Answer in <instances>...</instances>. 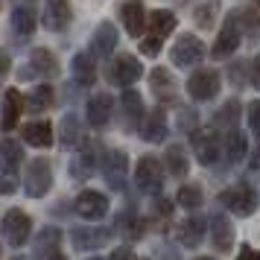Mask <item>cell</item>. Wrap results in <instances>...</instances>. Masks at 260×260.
I'll use <instances>...</instances> for the list:
<instances>
[{
  "label": "cell",
  "mask_w": 260,
  "mask_h": 260,
  "mask_svg": "<svg viewBox=\"0 0 260 260\" xmlns=\"http://www.w3.org/2000/svg\"><path fill=\"white\" fill-rule=\"evenodd\" d=\"M219 85H222L219 71H213V68H202V71H196L187 79V91H190L193 100L205 103V100H213V96L219 94Z\"/></svg>",
  "instance_id": "cell-5"
},
{
  "label": "cell",
  "mask_w": 260,
  "mask_h": 260,
  "mask_svg": "<svg viewBox=\"0 0 260 260\" xmlns=\"http://www.w3.org/2000/svg\"><path fill=\"white\" fill-rule=\"evenodd\" d=\"M211 240L219 251H228V248H231V243H234V225H231L228 216L219 213V216L211 219Z\"/></svg>",
  "instance_id": "cell-20"
},
{
  "label": "cell",
  "mask_w": 260,
  "mask_h": 260,
  "mask_svg": "<svg viewBox=\"0 0 260 260\" xmlns=\"http://www.w3.org/2000/svg\"><path fill=\"white\" fill-rule=\"evenodd\" d=\"M120 21H123V26H126V32H129L132 38H143L146 26H149L141 0H126V3L120 6Z\"/></svg>",
  "instance_id": "cell-8"
},
{
  "label": "cell",
  "mask_w": 260,
  "mask_h": 260,
  "mask_svg": "<svg viewBox=\"0 0 260 260\" xmlns=\"http://www.w3.org/2000/svg\"><path fill=\"white\" fill-rule=\"evenodd\" d=\"M50 260H64V257H61V254H56V257H50Z\"/></svg>",
  "instance_id": "cell-44"
},
{
  "label": "cell",
  "mask_w": 260,
  "mask_h": 260,
  "mask_svg": "<svg viewBox=\"0 0 260 260\" xmlns=\"http://www.w3.org/2000/svg\"><path fill=\"white\" fill-rule=\"evenodd\" d=\"M61 143L64 146H79V123H76L73 114L61 120Z\"/></svg>",
  "instance_id": "cell-33"
},
{
  "label": "cell",
  "mask_w": 260,
  "mask_h": 260,
  "mask_svg": "<svg viewBox=\"0 0 260 260\" xmlns=\"http://www.w3.org/2000/svg\"><path fill=\"white\" fill-rule=\"evenodd\" d=\"M91 260H100V257H91Z\"/></svg>",
  "instance_id": "cell-47"
},
{
  "label": "cell",
  "mask_w": 260,
  "mask_h": 260,
  "mask_svg": "<svg viewBox=\"0 0 260 260\" xmlns=\"http://www.w3.org/2000/svg\"><path fill=\"white\" fill-rule=\"evenodd\" d=\"M237 260H260V251L251 246H243L240 248V254H237Z\"/></svg>",
  "instance_id": "cell-39"
},
{
  "label": "cell",
  "mask_w": 260,
  "mask_h": 260,
  "mask_svg": "<svg viewBox=\"0 0 260 260\" xmlns=\"http://www.w3.org/2000/svg\"><path fill=\"white\" fill-rule=\"evenodd\" d=\"M59 246H61V234L56 231V228H44L41 234H38V240H36V257H56L59 254Z\"/></svg>",
  "instance_id": "cell-26"
},
{
  "label": "cell",
  "mask_w": 260,
  "mask_h": 260,
  "mask_svg": "<svg viewBox=\"0 0 260 260\" xmlns=\"http://www.w3.org/2000/svg\"><path fill=\"white\" fill-rule=\"evenodd\" d=\"M237 47H240V26H237L234 18H228L222 24V29H219V36H216V41H213L211 56L213 59H228Z\"/></svg>",
  "instance_id": "cell-11"
},
{
  "label": "cell",
  "mask_w": 260,
  "mask_h": 260,
  "mask_svg": "<svg viewBox=\"0 0 260 260\" xmlns=\"http://www.w3.org/2000/svg\"><path fill=\"white\" fill-rule=\"evenodd\" d=\"M73 246L79 248V251H88V248H100L103 243L108 240V231H103V228H76L71 234Z\"/></svg>",
  "instance_id": "cell-23"
},
{
  "label": "cell",
  "mask_w": 260,
  "mask_h": 260,
  "mask_svg": "<svg viewBox=\"0 0 260 260\" xmlns=\"http://www.w3.org/2000/svg\"><path fill=\"white\" fill-rule=\"evenodd\" d=\"M71 167H73V178L91 176V173H94V167H96V146H94V143H79Z\"/></svg>",
  "instance_id": "cell-18"
},
{
  "label": "cell",
  "mask_w": 260,
  "mask_h": 260,
  "mask_svg": "<svg viewBox=\"0 0 260 260\" xmlns=\"http://www.w3.org/2000/svg\"><path fill=\"white\" fill-rule=\"evenodd\" d=\"M123 106L129 111V117H141L143 106H141V96L135 94V91H126V94H123Z\"/></svg>",
  "instance_id": "cell-36"
},
{
  "label": "cell",
  "mask_w": 260,
  "mask_h": 260,
  "mask_svg": "<svg viewBox=\"0 0 260 260\" xmlns=\"http://www.w3.org/2000/svg\"><path fill=\"white\" fill-rule=\"evenodd\" d=\"M248 167H251V170H260V141L254 143V152L248 158Z\"/></svg>",
  "instance_id": "cell-40"
},
{
  "label": "cell",
  "mask_w": 260,
  "mask_h": 260,
  "mask_svg": "<svg viewBox=\"0 0 260 260\" xmlns=\"http://www.w3.org/2000/svg\"><path fill=\"white\" fill-rule=\"evenodd\" d=\"M202 56H205V44L196 36H187V32L178 36L173 50H170V59H173L176 68H190V64L202 61Z\"/></svg>",
  "instance_id": "cell-6"
},
{
  "label": "cell",
  "mask_w": 260,
  "mask_h": 260,
  "mask_svg": "<svg viewBox=\"0 0 260 260\" xmlns=\"http://www.w3.org/2000/svg\"><path fill=\"white\" fill-rule=\"evenodd\" d=\"M76 213L82 219H88V222H96V219H103L108 213V199L103 193H96V190H85L76 199Z\"/></svg>",
  "instance_id": "cell-10"
},
{
  "label": "cell",
  "mask_w": 260,
  "mask_h": 260,
  "mask_svg": "<svg viewBox=\"0 0 260 260\" xmlns=\"http://www.w3.org/2000/svg\"><path fill=\"white\" fill-rule=\"evenodd\" d=\"M219 202H222V208H228L237 216H251L260 199H257V193H254V187H248L246 181H240L234 187L222 190L219 193Z\"/></svg>",
  "instance_id": "cell-2"
},
{
  "label": "cell",
  "mask_w": 260,
  "mask_h": 260,
  "mask_svg": "<svg viewBox=\"0 0 260 260\" xmlns=\"http://www.w3.org/2000/svg\"><path fill=\"white\" fill-rule=\"evenodd\" d=\"M21 106H24L21 94H18L15 88H9V91L3 94V106H0V126L6 132L18 126V120H21Z\"/></svg>",
  "instance_id": "cell-15"
},
{
  "label": "cell",
  "mask_w": 260,
  "mask_h": 260,
  "mask_svg": "<svg viewBox=\"0 0 260 260\" xmlns=\"http://www.w3.org/2000/svg\"><path fill=\"white\" fill-rule=\"evenodd\" d=\"M161 41H164V38L152 36V32H149V36H143V38H141V53H143V56H158Z\"/></svg>",
  "instance_id": "cell-37"
},
{
  "label": "cell",
  "mask_w": 260,
  "mask_h": 260,
  "mask_svg": "<svg viewBox=\"0 0 260 260\" xmlns=\"http://www.w3.org/2000/svg\"><path fill=\"white\" fill-rule=\"evenodd\" d=\"M141 135L149 143H161L167 138V117H164V111H161V108H155V111L146 114V120L141 123Z\"/></svg>",
  "instance_id": "cell-19"
},
{
  "label": "cell",
  "mask_w": 260,
  "mask_h": 260,
  "mask_svg": "<svg viewBox=\"0 0 260 260\" xmlns=\"http://www.w3.org/2000/svg\"><path fill=\"white\" fill-rule=\"evenodd\" d=\"M173 29H176V15L170 9H158V12L149 15V32L152 36L167 38V36H173Z\"/></svg>",
  "instance_id": "cell-27"
},
{
  "label": "cell",
  "mask_w": 260,
  "mask_h": 260,
  "mask_svg": "<svg viewBox=\"0 0 260 260\" xmlns=\"http://www.w3.org/2000/svg\"><path fill=\"white\" fill-rule=\"evenodd\" d=\"M6 73H9V56H6V53L0 50V79H3Z\"/></svg>",
  "instance_id": "cell-43"
},
{
  "label": "cell",
  "mask_w": 260,
  "mask_h": 260,
  "mask_svg": "<svg viewBox=\"0 0 260 260\" xmlns=\"http://www.w3.org/2000/svg\"><path fill=\"white\" fill-rule=\"evenodd\" d=\"M111 111H114V100L108 94H96L88 100V106H85V117L88 123L94 126V129H103L108 120H111Z\"/></svg>",
  "instance_id": "cell-13"
},
{
  "label": "cell",
  "mask_w": 260,
  "mask_h": 260,
  "mask_svg": "<svg viewBox=\"0 0 260 260\" xmlns=\"http://www.w3.org/2000/svg\"><path fill=\"white\" fill-rule=\"evenodd\" d=\"M36 26H38L36 12H32L29 6H18V9L12 12V32L18 38H29L32 32H36Z\"/></svg>",
  "instance_id": "cell-25"
},
{
  "label": "cell",
  "mask_w": 260,
  "mask_h": 260,
  "mask_svg": "<svg viewBox=\"0 0 260 260\" xmlns=\"http://www.w3.org/2000/svg\"><path fill=\"white\" fill-rule=\"evenodd\" d=\"M257 6H260V0H257Z\"/></svg>",
  "instance_id": "cell-48"
},
{
  "label": "cell",
  "mask_w": 260,
  "mask_h": 260,
  "mask_svg": "<svg viewBox=\"0 0 260 260\" xmlns=\"http://www.w3.org/2000/svg\"><path fill=\"white\" fill-rule=\"evenodd\" d=\"M24 141L29 143V146H36V149H47V146H53V126H50L47 120H32V123H26Z\"/></svg>",
  "instance_id": "cell-17"
},
{
  "label": "cell",
  "mask_w": 260,
  "mask_h": 260,
  "mask_svg": "<svg viewBox=\"0 0 260 260\" xmlns=\"http://www.w3.org/2000/svg\"><path fill=\"white\" fill-rule=\"evenodd\" d=\"M199 260H213V257H199Z\"/></svg>",
  "instance_id": "cell-46"
},
{
  "label": "cell",
  "mask_w": 260,
  "mask_h": 260,
  "mask_svg": "<svg viewBox=\"0 0 260 260\" xmlns=\"http://www.w3.org/2000/svg\"><path fill=\"white\" fill-rule=\"evenodd\" d=\"M0 158L3 161H9V164H18L21 167V161H24V149H21V143H15V141H0Z\"/></svg>",
  "instance_id": "cell-34"
},
{
  "label": "cell",
  "mask_w": 260,
  "mask_h": 260,
  "mask_svg": "<svg viewBox=\"0 0 260 260\" xmlns=\"http://www.w3.org/2000/svg\"><path fill=\"white\" fill-rule=\"evenodd\" d=\"M193 152L199 158V164H213L219 158V135L213 129H199L193 132Z\"/></svg>",
  "instance_id": "cell-9"
},
{
  "label": "cell",
  "mask_w": 260,
  "mask_h": 260,
  "mask_svg": "<svg viewBox=\"0 0 260 260\" xmlns=\"http://www.w3.org/2000/svg\"><path fill=\"white\" fill-rule=\"evenodd\" d=\"M176 237L184 248H196L202 240H205V219H202V216H187L184 222L178 225Z\"/></svg>",
  "instance_id": "cell-16"
},
{
  "label": "cell",
  "mask_w": 260,
  "mask_h": 260,
  "mask_svg": "<svg viewBox=\"0 0 260 260\" xmlns=\"http://www.w3.org/2000/svg\"><path fill=\"white\" fill-rule=\"evenodd\" d=\"M164 167L167 164H161V161L152 158V155L141 158L138 167H135V184H138L143 193H158L161 184H164Z\"/></svg>",
  "instance_id": "cell-4"
},
{
  "label": "cell",
  "mask_w": 260,
  "mask_h": 260,
  "mask_svg": "<svg viewBox=\"0 0 260 260\" xmlns=\"http://www.w3.org/2000/svg\"><path fill=\"white\" fill-rule=\"evenodd\" d=\"M12 260H29V257H12Z\"/></svg>",
  "instance_id": "cell-45"
},
{
  "label": "cell",
  "mask_w": 260,
  "mask_h": 260,
  "mask_svg": "<svg viewBox=\"0 0 260 260\" xmlns=\"http://www.w3.org/2000/svg\"><path fill=\"white\" fill-rule=\"evenodd\" d=\"M246 155V135L240 129H231L228 132V161L231 164H240Z\"/></svg>",
  "instance_id": "cell-32"
},
{
  "label": "cell",
  "mask_w": 260,
  "mask_h": 260,
  "mask_svg": "<svg viewBox=\"0 0 260 260\" xmlns=\"http://www.w3.org/2000/svg\"><path fill=\"white\" fill-rule=\"evenodd\" d=\"M103 167H106V181L114 184V187H123V176H126V167H129V158L123 149H108L106 158H103Z\"/></svg>",
  "instance_id": "cell-14"
},
{
  "label": "cell",
  "mask_w": 260,
  "mask_h": 260,
  "mask_svg": "<svg viewBox=\"0 0 260 260\" xmlns=\"http://www.w3.org/2000/svg\"><path fill=\"white\" fill-rule=\"evenodd\" d=\"M50 106H53V88H50V85H38V88L29 91V96H26V108H29V111L41 114V111H47Z\"/></svg>",
  "instance_id": "cell-28"
},
{
  "label": "cell",
  "mask_w": 260,
  "mask_h": 260,
  "mask_svg": "<svg viewBox=\"0 0 260 260\" xmlns=\"http://www.w3.org/2000/svg\"><path fill=\"white\" fill-rule=\"evenodd\" d=\"M114 47H117V29H114V24L106 21V24L96 26V32L91 36V50L96 56H108Z\"/></svg>",
  "instance_id": "cell-21"
},
{
  "label": "cell",
  "mask_w": 260,
  "mask_h": 260,
  "mask_svg": "<svg viewBox=\"0 0 260 260\" xmlns=\"http://www.w3.org/2000/svg\"><path fill=\"white\" fill-rule=\"evenodd\" d=\"M41 21L47 29L59 32L71 24V0H44V12H41Z\"/></svg>",
  "instance_id": "cell-12"
},
{
  "label": "cell",
  "mask_w": 260,
  "mask_h": 260,
  "mask_svg": "<svg viewBox=\"0 0 260 260\" xmlns=\"http://www.w3.org/2000/svg\"><path fill=\"white\" fill-rule=\"evenodd\" d=\"M50 187H53V167H50L44 158L29 161V167H26V173H24V190H26V196L41 199Z\"/></svg>",
  "instance_id": "cell-3"
},
{
  "label": "cell",
  "mask_w": 260,
  "mask_h": 260,
  "mask_svg": "<svg viewBox=\"0 0 260 260\" xmlns=\"http://www.w3.org/2000/svg\"><path fill=\"white\" fill-rule=\"evenodd\" d=\"M18 190V164H9L0 158V193L9 196Z\"/></svg>",
  "instance_id": "cell-29"
},
{
  "label": "cell",
  "mask_w": 260,
  "mask_h": 260,
  "mask_svg": "<svg viewBox=\"0 0 260 260\" xmlns=\"http://www.w3.org/2000/svg\"><path fill=\"white\" fill-rule=\"evenodd\" d=\"M164 164L170 167V173L173 176H187V158H184V149L181 146H170L167 149V158H164Z\"/></svg>",
  "instance_id": "cell-31"
},
{
  "label": "cell",
  "mask_w": 260,
  "mask_h": 260,
  "mask_svg": "<svg viewBox=\"0 0 260 260\" xmlns=\"http://www.w3.org/2000/svg\"><path fill=\"white\" fill-rule=\"evenodd\" d=\"M32 73H41V76H56L59 73V61L56 56L50 53V50H32V56H29V73L26 76H32Z\"/></svg>",
  "instance_id": "cell-22"
},
{
  "label": "cell",
  "mask_w": 260,
  "mask_h": 260,
  "mask_svg": "<svg viewBox=\"0 0 260 260\" xmlns=\"http://www.w3.org/2000/svg\"><path fill=\"white\" fill-rule=\"evenodd\" d=\"M202 202H205V196H202L199 184H184V187L178 190V205L184 211H196V208H202Z\"/></svg>",
  "instance_id": "cell-30"
},
{
  "label": "cell",
  "mask_w": 260,
  "mask_h": 260,
  "mask_svg": "<svg viewBox=\"0 0 260 260\" xmlns=\"http://www.w3.org/2000/svg\"><path fill=\"white\" fill-rule=\"evenodd\" d=\"M251 82H254V88H260V56L251 64Z\"/></svg>",
  "instance_id": "cell-42"
},
{
  "label": "cell",
  "mask_w": 260,
  "mask_h": 260,
  "mask_svg": "<svg viewBox=\"0 0 260 260\" xmlns=\"http://www.w3.org/2000/svg\"><path fill=\"white\" fill-rule=\"evenodd\" d=\"M248 126H251V132L260 135V103H251L248 106Z\"/></svg>",
  "instance_id": "cell-38"
},
{
  "label": "cell",
  "mask_w": 260,
  "mask_h": 260,
  "mask_svg": "<svg viewBox=\"0 0 260 260\" xmlns=\"http://www.w3.org/2000/svg\"><path fill=\"white\" fill-rule=\"evenodd\" d=\"M71 71H73V79H76L79 85H94L96 64H94V59H91V53H76Z\"/></svg>",
  "instance_id": "cell-24"
},
{
  "label": "cell",
  "mask_w": 260,
  "mask_h": 260,
  "mask_svg": "<svg viewBox=\"0 0 260 260\" xmlns=\"http://www.w3.org/2000/svg\"><path fill=\"white\" fill-rule=\"evenodd\" d=\"M161 88L167 91V96L173 94V79H170V73L158 68V71H152V91H161Z\"/></svg>",
  "instance_id": "cell-35"
},
{
  "label": "cell",
  "mask_w": 260,
  "mask_h": 260,
  "mask_svg": "<svg viewBox=\"0 0 260 260\" xmlns=\"http://www.w3.org/2000/svg\"><path fill=\"white\" fill-rule=\"evenodd\" d=\"M108 260H132V251H129L126 246H123V248H114V254H111Z\"/></svg>",
  "instance_id": "cell-41"
},
{
  "label": "cell",
  "mask_w": 260,
  "mask_h": 260,
  "mask_svg": "<svg viewBox=\"0 0 260 260\" xmlns=\"http://www.w3.org/2000/svg\"><path fill=\"white\" fill-rule=\"evenodd\" d=\"M0 234L3 240L9 243V246H24L29 234H32V219H29V213L21 211V208H12V211H6L3 216V222H0Z\"/></svg>",
  "instance_id": "cell-1"
},
{
  "label": "cell",
  "mask_w": 260,
  "mask_h": 260,
  "mask_svg": "<svg viewBox=\"0 0 260 260\" xmlns=\"http://www.w3.org/2000/svg\"><path fill=\"white\" fill-rule=\"evenodd\" d=\"M141 73H143V68H141V61L135 59V56H117V59L111 61V71H108V79L114 85H120V88H132V85L141 79Z\"/></svg>",
  "instance_id": "cell-7"
}]
</instances>
